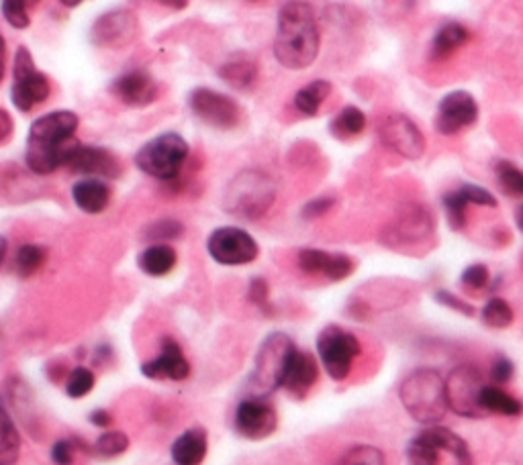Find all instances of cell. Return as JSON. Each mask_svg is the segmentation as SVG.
<instances>
[{"mask_svg":"<svg viewBox=\"0 0 523 465\" xmlns=\"http://www.w3.org/2000/svg\"><path fill=\"white\" fill-rule=\"evenodd\" d=\"M319 25L315 11L305 0H289L278 11L274 56L282 68L305 70L319 56Z\"/></svg>","mask_w":523,"mask_h":465,"instance_id":"obj_1","label":"cell"},{"mask_svg":"<svg viewBox=\"0 0 523 465\" xmlns=\"http://www.w3.org/2000/svg\"><path fill=\"white\" fill-rule=\"evenodd\" d=\"M78 115L72 111H54L39 117L27 137L25 164L37 176H47L64 168L68 153L78 143Z\"/></svg>","mask_w":523,"mask_h":465,"instance_id":"obj_2","label":"cell"},{"mask_svg":"<svg viewBox=\"0 0 523 465\" xmlns=\"http://www.w3.org/2000/svg\"><path fill=\"white\" fill-rule=\"evenodd\" d=\"M399 400L407 415L421 425H438L448 408L446 378L434 368L413 370L399 386Z\"/></svg>","mask_w":523,"mask_h":465,"instance_id":"obj_3","label":"cell"},{"mask_svg":"<svg viewBox=\"0 0 523 465\" xmlns=\"http://www.w3.org/2000/svg\"><path fill=\"white\" fill-rule=\"evenodd\" d=\"M295 351L297 347L287 333H272L262 341L254 357L252 376L248 380V388L254 398H266L274 390L282 388L284 374H287L289 361Z\"/></svg>","mask_w":523,"mask_h":465,"instance_id":"obj_4","label":"cell"},{"mask_svg":"<svg viewBox=\"0 0 523 465\" xmlns=\"http://www.w3.org/2000/svg\"><path fill=\"white\" fill-rule=\"evenodd\" d=\"M276 186L272 178L260 170H248L229 184L225 192L227 213L242 219L262 217L274 202Z\"/></svg>","mask_w":523,"mask_h":465,"instance_id":"obj_5","label":"cell"},{"mask_svg":"<svg viewBox=\"0 0 523 465\" xmlns=\"http://www.w3.org/2000/svg\"><path fill=\"white\" fill-rule=\"evenodd\" d=\"M188 143L178 133H164L148 141L135 155L137 168L162 182H172L188 158Z\"/></svg>","mask_w":523,"mask_h":465,"instance_id":"obj_6","label":"cell"},{"mask_svg":"<svg viewBox=\"0 0 523 465\" xmlns=\"http://www.w3.org/2000/svg\"><path fill=\"white\" fill-rule=\"evenodd\" d=\"M362 351L360 341L354 333L338 327L327 325L317 337V355L327 376L336 382H344Z\"/></svg>","mask_w":523,"mask_h":465,"instance_id":"obj_7","label":"cell"},{"mask_svg":"<svg viewBox=\"0 0 523 465\" xmlns=\"http://www.w3.org/2000/svg\"><path fill=\"white\" fill-rule=\"evenodd\" d=\"M485 378L477 366H456L446 378V400L448 408L464 419H479L485 415L481 406V392Z\"/></svg>","mask_w":523,"mask_h":465,"instance_id":"obj_8","label":"cell"},{"mask_svg":"<svg viewBox=\"0 0 523 465\" xmlns=\"http://www.w3.org/2000/svg\"><path fill=\"white\" fill-rule=\"evenodd\" d=\"M50 92H52V84L45 74L37 72L31 51L27 47H19L13 64V86H11L13 105L19 111L29 113L33 111V107L45 102Z\"/></svg>","mask_w":523,"mask_h":465,"instance_id":"obj_9","label":"cell"},{"mask_svg":"<svg viewBox=\"0 0 523 465\" xmlns=\"http://www.w3.org/2000/svg\"><path fill=\"white\" fill-rule=\"evenodd\" d=\"M207 251L221 266H246L256 260L260 247L256 239L240 227H219L209 235Z\"/></svg>","mask_w":523,"mask_h":465,"instance_id":"obj_10","label":"cell"},{"mask_svg":"<svg viewBox=\"0 0 523 465\" xmlns=\"http://www.w3.org/2000/svg\"><path fill=\"white\" fill-rule=\"evenodd\" d=\"M434 235V217L425 206L411 204L385 231V243L393 249L407 251L409 247L421 245Z\"/></svg>","mask_w":523,"mask_h":465,"instance_id":"obj_11","label":"cell"},{"mask_svg":"<svg viewBox=\"0 0 523 465\" xmlns=\"http://www.w3.org/2000/svg\"><path fill=\"white\" fill-rule=\"evenodd\" d=\"M188 105L199 121L215 129H231L240 123V107H237V102L211 88H197L188 96Z\"/></svg>","mask_w":523,"mask_h":465,"instance_id":"obj_12","label":"cell"},{"mask_svg":"<svg viewBox=\"0 0 523 465\" xmlns=\"http://www.w3.org/2000/svg\"><path fill=\"white\" fill-rule=\"evenodd\" d=\"M278 417L276 410L266 398H248L242 400L235 408V417H233V427L235 433L250 439V441H260L270 437L276 431Z\"/></svg>","mask_w":523,"mask_h":465,"instance_id":"obj_13","label":"cell"},{"mask_svg":"<svg viewBox=\"0 0 523 465\" xmlns=\"http://www.w3.org/2000/svg\"><path fill=\"white\" fill-rule=\"evenodd\" d=\"M380 141L405 160H419L425 153V137L419 127L405 115L393 113L380 123Z\"/></svg>","mask_w":523,"mask_h":465,"instance_id":"obj_14","label":"cell"},{"mask_svg":"<svg viewBox=\"0 0 523 465\" xmlns=\"http://www.w3.org/2000/svg\"><path fill=\"white\" fill-rule=\"evenodd\" d=\"M479 121V105L466 90H454L446 94L436 115V129L442 135H456Z\"/></svg>","mask_w":523,"mask_h":465,"instance_id":"obj_15","label":"cell"},{"mask_svg":"<svg viewBox=\"0 0 523 465\" xmlns=\"http://www.w3.org/2000/svg\"><path fill=\"white\" fill-rule=\"evenodd\" d=\"M64 168L72 170L74 174L99 180H115L121 174L119 160L111 151L94 145H82L80 141L68 153Z\"/></svg>","mask_w":523,"mask_h":465,"instance_id":"obj_16","label":"cell"},{"mask_svg":"<svg viewBox=\"0 0 523 465\" xmlns=\"http://www.w3.org/2000/svg\"><path fill=\"white\" fill-rule=\"evenodd\" d=\"M141 374L150 380L184 382L190 376V364L178 341L172 337H164L160 345V355L146 361V364L141 366Z\"/></svg>","mask_w":523,"mask_h":465,"instance_id":"obj_17","label":"cell"},{"mask_svg":"<svg viewBox=\"0 0 523 465\" xmlns=\"http://www.w3.org/2000/svg\"><path fill=\"white\" fill-rule=\"evenodd\" d=\"M137 35V19L129 11H113L103 15L90 29V41L99 47H123Z\"/></svg>","mask_w":523,"mask_h":465,"instance_id":"obj_18","label":"cell"},{"mask_svg":"<svg viewBox=\"0 0 523 465\" xmlns=\"http://www.w3.org/2000/svg\"><path fill=\"white\" fill-rule=\"evenodd\" d=\"M299 268L311 276H323L329 282H342L352 276L354 262L344 253H329L323 249L299 251Z\"/></svg>","mask_w":523,"mask_h":465,"instance_id":"obj_19","label":"cell"},{"mask_svg":"<svg viewBox=\"0 0 523 465\" xmlns=\"http://www.w3.org/2000/svg\"><path fill=\"white\" fill-rule=\"evenodd\" d=\"M113 94L129 107H148L158 98V88L148 72H127L119 76L113 86Z\"/></svg>","mask_w":523,"mask_h":465,"instance_id":"obj_20","label":"cell"},{"mask_svg":"<svg viewBox=\"0 0 523 465\" xmlns=\"http://www.w3.org/2000/svg\"><path fill=\"white\" fill-rule=\"evenodd\" d=\"M317 378H319V366L315 357L307 351L297 349L289 361L287 374H284L282 380V388L297 400H303L317 384Z\"/></svg>","mask_w":523,"mask_h":465,"instance_id":"obj_21","label":"cell"},{"mask_svg":"<svg viewBox=\"0 0 523 465\" xmlns=\"http://www.w3.org/2000/svg\"><path fill=\"white\" fill-rule=\"evenodd\" d=\"M72 200L82 213L99 215L111 202V188L105 180L84 178L72 186Z\"/></svg>","mask_w":523,"mask_h":465,"instance_id":"obj_22","label":"cell"},{"mask_svg":"<svg viewBox=\"0 0 523 465\" xmlns=\"http://www.w3.org/2000/svg\"><path fill=\"white\" fill-rule=\"evenodd\" d=\"M209 437L203 429L184 431L170 447V457L176 465H199L207 457Z\"/></svg>","mask_w":523,"mask_h":465,"instance_id":"obj_23","label":"cell"},{"mask_svg":"<svg viewBox=\"0 0 523 465\" xmlns=\"http://www.w3.org/2000/svg\"><path fill=\"white\" fill-rule=\"evenodd\" d=\"M178 264L176 249L168 243H152L137 257L139 270L152 276V278H164L168 276Z\"/></svg>","mask_w":523,"mask_h":465,"instance_id":"obj_24","label":"cell"},{"mask_svg":"<svg viewBox=\"0 0 523 465\" xmlns=\"http://www.w3.org/2000/svg\"><path fill=\"white\" fill-rule=\"evenodd\" d=\"M421 435L430 441L438 451H446L456 459V465H472V455L462 437H458L452 429L442 425H430L421 431Z\"/></svg>","mask_w":523,"mask_h":465,"instance_id":"obj_25","label":"cell"},{"mask_svg":"<svg viewBox=\"0 0 523 465\" xmlns=\"http://www.w3.org/2000/svg\"><path fill=\"white\" fill-rule=\"evenodd\" d=\"M21 457V433L11 412L0 406V465H15Z\"/></svg>","mask_w":523,"mask_h":465,"instance_id":"obj_26","label":"cell"},{"mask_svg":"<svg viewBox=\"0 0 523 465\" xmlns=\"http://www.w3.org/2000/svg\"><path fill=\"white\" fill-rule=\"evenodd\" d=\"M468 39H470V33H468V29L464 25H460V23H446L434 35L432 56L436 60H446V58H450L454 54V51L464 47L468 43Z\"/></svg>","mask_w":523,"mask_h":465,"instance_id":"obj_27","label":"cell"},{"mask_svg":"<svg viewBox=\"0 0 523 465\" xmlns=\"http://www.w3.org/2000/svg\"><path fill=\"white\" fill-rule=\"evenodd\" d=\"M481 406L485 412H493V415H503V417H519L523 412V404L507 394L503 388L487 384L481 392Z\"/></svg>","mask_w":523,"mask_h":465,"instance_id":"obj_28","label":"cell"},{"mask_svg":"<svg viewBox=\"0 0 523 465\" xmlns=\"http://www.w3.org/2000/svg\"><path fill=\"white\" fill-rule=\"evenodd\" d=\"M329 94L331 84L327 80H315L295 94V107L305 117H315Z\"/></svg>","mask_w":523,"mask_h":465,"instance_id":"obj_29","label":"cell"},{"mask_svg":"<svg viewBox=\"0 0 523 465\" xmlns=\"http://www.w3.org/2000/svg\"><path fill=\"white\" fill-rule=\"evenodd\" d=\"M366 129V115L358 107L342 109L334 119H331L329 131L338 139H354Z\"/></svg>","mask_w":523,"mask_h":465,"instance_id":"obj_30","label":"cell"},{"mask_svg":"<svg viewBox=\"0 0 523 465\" xmlns=\"http://www.w3.org/2000/svg\"><path fill=\"white\" fill-rule=\"evenodd\" d=\"M219 76L233 88H248L256 80V64L246 58L229 60L219 68Z\"/></svg>","mask_w":523,"mask_h":465,"instance_id":"obj_31","label":"cell"},{"mask_svg":"<svg viewBox=\"0 0 523 465\" xmlns=\"http://www.w3.org/2000/svg\"><path fill=\"white\" fill-rule=\"evenodd\" d=\"M45 260H47V253L41 245L25 243L15 253V270L21 278H31L43 268Z\"/></svg>","mask_w":523,"mask_h":465,"instance_id":"obj_32","label":"cell"},{"mask_svg":"<svg viewBox=\"0 0 523 465\" xmlns=\"http://www.w3.org/2000/svg\"><path fill=\"white\" fill-rule=\"evenodd\" d=\"M481 319L491 329H507L513 323V308L507 300L493 296L481 310Z\"/></svg>","mask_w":523,"mask_h":465,"instance_id":"obj_33","label":"cell"},{"mask_svg":"<svg viewBox=\"0 0 523 465\" xmlns=\"http://www.w3.org/2000/svg\"><path fill=\"white\" fill-rule=\"evenodd\" d=\"M129 449V437L123 431H105L92 445V453L101 459H115Z\"/></svg>","mask_w":523,"mask_h":465,"instance_id":"obj_34","label":"cell"},{"mask_svg":"<svg viewBox=\"0 0 523 465\" xmlns=\"http://www.w3.org/2000/svg\"><path fill=\"white\" fill-rule=\"evenodd\" d=\"M405 455L409 465H440V451L421 433L407 443Z\"/></svg>","mask_w":523,"mask_h":465,"instance_id":"obj_35","label":"cell"},{"mask_svg":"<svg viewBox=\"0 0 523 465\" xmlns=\"http://www.w3.org/2000/svg\"><path fill=\"white\" fill-rule=\"evenodd\" d=\"M336 465H387V457L374 445H354L338 459Z\"/></svg>","mask_w":523,"mask_h":465,"instance_id":"obj_36","label":"cell"},{"mask_svg":"<svg viewBox=\"0 0 523 465\" xmlns=\"http://www.w3.org/2000/svg\"><path fill=\"white\" fill-rule=\"evenodd\" d=\"M495 176L501 190L513 198L523 196V170H519L511 162H499L495 166Z\"/></svg>","mask_w":523,"mask_h":465,"instance_id":"obj_37","label":"cell"},{"mask_svg":"<svg viewBox=\"0 0 523 465\" xmlns=\"http://www.w3.org/2000/svg\"><path fill=\"white\" fill-rule=\"evenodd\" d=\"M94 382H97V378H94L92 370L78 366L66 376V394L74 400H80L94 390Z\"/></svg>","mask_w":523,"mask_h":465,"instance_id":"obj_38","label":"cell"},{"mask_svg":"<svg viewBox=\"0 0 523 465\" xmlns=\"http://www.w3.org/2000/svg\"><path fill=\"white\" fill-rule=\"evenodd\" d=\"M444 209L446 217L452 229H462L466 225V209H468V200L462 196L460 190H452L444 196Z\"/></svg>","mask_w":523,"mask_h":465,"instance_id":"obj_39","label":"cell"},{"mask_svg":"<svg viewBox=\"0 0 523 465\" xmlns=\"http://www.w3.org/2000/svg\"><path fill=\"white\" fill-rule=\"evenodd\" d=\"M78 449H82V451H92V447H88L82 439H78V437H68V439H60V441H56L54 443V447H52V461L56 463V465H72L74 463V459H76V453H78Z\"/></svg>","mask_w":523,"mask_h":465,"instance_id":"obj_40","label":"cell"},{"mask_svg":"<svg viewBox=\"0 0 523 465\" xmlns=\"http://www.w3.org/2000/svg\"><path fill=\"white\" fill-rule=\"evenodd\" d=\"M182 233H184V227L180 221L162 219L146 229V239H150L152 243H166V241H174V239L182 237Z\"/></svg>","mask_w":523,"mask_h":465,"instance_id":"obj_41","label":"cell"},{"mask_svg":"<svg viewBox=\"0 0 523 465\" xmlns=\"http://www.w3.org/2000/svg\"><path fill=\"white\" fill-rule=\"evenodd\" d=\"M3 15L7 19V23L15 29H27L31 19L27 13V0H3Z\"/></svg>","mask_w":523,"mask_h":465,"instance_id":"obj_42","label":"cell"},{"mask_svg":"<svg viewBox=\"0 0 523 465\" xmlns=\"http://www.w3.org/2000/svg\"><path fill=\"white\" fill-rule=\"evenodd\" d=\"M489 280H491V274H489V268L485 264H472L468 266L462 276H460V282L462 286L470 288V290H483L489 286Z\"/></svg>","mask_w":523,"mask_h":465,"instance_id":"obj_43","label":"cell"},{"mask_svg":"<svg viewBox=\"0 0 523 465\" xmlns=\"http://www.w3.org/2000/svg\"><path fill=\"white\" fill-rule=\"evenodd\" d=\"M462 192V196L468 200V204H477V206H491V209H495L497 206V198L483 186H477V184H462L458 188Z\"/></svg>","mask_w":523,"mask_h":465,"instance_id":"obj_44","label":"cell"},{"mask_svg":"<svg viewBox=\"0 0 523 465\" xmlns=\"http://www.w3.org/2000/svg\"><path fill=\"white\" fill-rule=\"evenodd\" d=\"M515 374V366H513V361L505 355H497L495 361H493V366H491V380L501 386V384H507L511 382Z\"/></svg>","mask_w":523,"mask_h":465,"instance_id":"obj_45","label":"cell"},{"mask_svg":"<svg viewBox=\"0 0 523 465\" xmlns=\"http://www.w3.org/2000/svg\"><path fill=\"white\" fill-rule=\"evenodd\" d=\"M434 296H436V300H438L442 306L452 308V310H456V313H460V315H464V317H474V306H470V304L464 302L462 298L454 296L452 292H448V290H436Z\"/></svg>","mask_w":523,"mask_h":465,"instance_id":"obj_46","label":"cell"},{"mask_svg":"<svg viewBox=\"0 0 523 465\" xmlns=\"http://www.w3.org/2000/svg\"><path fill=\"white\" fill-rule=\"evenodd\" d=\"M268 284L264 278H254L248 288V298L252 304H256L262 310H268Z\"/></svg>","mask_w":523,"mask_h":465,"instance_id":"obj_47","label":"cell"},{"mask_svg":"<svg viewBox=\"0 0 523 465\" xmlns=\"http://www.w3.org/2000/svg\"><path fill=\"white\" fill-rule=\"evenodd\" d=\"M336 204L334 198H327V196H321V198H315L311 202L305 204L303 209V217L305 219H317V217H323L325 213L331 211V206Z\"/></svg>","mask_w":523,"mask_h":465,"instance_id":"obj_48","label":"cell"},{"mask_svg":"<svg viewBox=\"0 0 523 465\" xmlns=\"http://www.w3.org/2000/svg\"><path fill=\"white\" fill-rule=\"evenodd\" d=\"M13 129H15V123H13V117L0 109V145H3L5 141L11 139L13 135Z\"/></svg>","mask_w":523,"mask_h":465,"instance_id":"obj_49","label":"cell"},{"mask_svg":"<svg viewBox=\"0 0 523 465\" xmlns=\"http://www.w3.org/2000/svg\"><path fill=\"white\" fill-rule=\"evenodd\" d=\"M88 421H90L94 427H99V429H107V427H111V423H113V417H111V412H109V410H103V408H99V410H94V412H92V415L88 417Z\"/></svg>","mask_w":523,"mask_h":465,"instance_id":"obj_50","label":"cell"},{"mask_svg":"<svg viewBox=\"0 0 523 465\" xmlns=\"http://www.w3.org/2000/svg\"><path fill=\"white\" fill-rule=\"evenodd\" d=\"M5 58H7L5 39H3V35H0V82H3V78H5V72H7V68H5Z\"/></svg>","mask_w":523,"mask_h":465,"instance_id":"obj_51","label":"cell"},{"mask_svg":"<svg viewBox=\"0 0 523 465\" xmlns=\"http://www.w3.org/2000/svg\"><path fill=\"white\" fill-rule=\"evenodd\" d=\"M158 3L172 7V9H184L186 7V0H158Z\"/></svg>","mask_w":523,"mask_h":465,"instance_id":"obj_52","label":"cell"},{"mask_svg":"<svg viewBox=\"0 0 523 465\" xmlns=\"http://www.w3.org/2000/svg\"><path fill=\"white\" fill-rule=\"evenodd\" d=\"M7 249H9V243H7V239L3 235H0V266H3V262H5Z\"/></svg>","mask_w":523,"mask_h":465,"instance_id":"obj_53","label":"cell"},{"mask_svg":"<svg viewBox=\"0 0 523 465\" xmlns=\"http://www.w3.org/2000/svg\"><path fill=\"white\" fill-rule=\"evenodd\" d=\"M515 223H517L519 231H523V204L519 206V209H517V213H515Z\"/></svg>","mask_w":523,"mask_h":465,"instance_id":"obj_54","label":"cell"},{"mask_svg":"<svg viewBox=\"0 0 523 465\" xmlns=\"http://www.w3.org/2000/svg\"><path fill=\"white\" fill-rule=\"evenodd\" d=\"M60 3H62L64 7H68V9H74V7H78V5L82 3V0H60Z\"/></svg>","mask_w":523,"mask_h":465,"instance_id":"obj_55","label":"cell"}]
</instances>
